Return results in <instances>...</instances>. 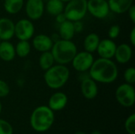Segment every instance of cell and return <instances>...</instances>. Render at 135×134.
I'll return each mask as SVG.
<instances>
[{
    "instance_id": "cell-1",
    "label": "cell",
    "mask_w": 135,
    "mask_h": 134,
    "mask_svg": "<svg viewBox=\"0 0 135 134\" xmlns=\"http://www.w3.org/2000/svg\"><path fill=\"white\" fill-rule=\"evenodd\" d=\"M89 75L97 83L112 84L118 78L119 69L112 59L99 58L94 60Z\"/></svg>"
},
{
    "instance_id": "cell-2",
    "label": "cell",
    "mask_w": 135,
    "mask_h": 134,
    "mask_svg": "<svg viewBox=\"0 0 135 134\" xmlns=\"http://www.w3.org/2000/svg\"><path fill=\"white\" fill-rule=\"evenodd\" d=\"M30 126L38 133L49 130L55 122V114L47 106L41 105L35 108L30 116Z\"/></svg>"
},
{
    "instance_id": "cell-3",
    "label": "cell",
    "mask_w": 135,
    "mask_h": 134,
    "mask_svg": "<svg viewBox=\"0 0 135 134\" xmlns=\"http://www.w3.org/2000/svg\"><path fill=\"white\" fill-rule=\"evenodd\" d=\"M51 52L57 64L67 65L71 62L77 54L78 48L72 40L59 39L54 42Z\"/></svg>"
},
{
    "instance_id": "cell-4",
    "label": "cell",
    "mask_w": 135,
    "mask_h": 134,
    "mask_svg": "<svg viewBox=\"0 0 135 134\" xmlns=\"http://www.w3.org/2000/svg\"><path fill=\"white\" fill-rule=\"evenodd\" d=\"M70 74V70L66 65L56 64L44 71V80L48 88L59 89L67 83Z\"/></svg>"
},
{
    "instance_id": "cell-5",
    "label": "cell",
    "mask_w": 135,
    "mask_h": 134,
    "mask_svg": "<svg viewBox=\"0 0 135 134\" xmlns=\"http://www.w3.org/2000/svg\"><path fill=\"white\" fill-rule=\"evenodd\" d=\"M63 13L72 22L81 21L87 13V0H70L66 2Z\"/></svg>"
},
{
    "instance_id": "cell-6",
    "label": "cell",
    "mask_w": 135,
    "mask_h": 134,
    "mask_svg": "<svg viewBox=\"0 0 135 134\" xmlns=\"http://www.w3.org/2000/svg\"><path fill=\"white\" fill-rule=\"evenodd\" d=\"M115 99L122 107H133L135 103V90L134 85L123 83L119 85L115 90Z\"/></svg>"
},
{
    "instance_id": "cell-7",
    "label": "cell",
    "mask_w": 135,
    "mask_h": 134,
    "mask_svg": "<svg viewBox=\"0 0 135 134\" xmlns=\"http://www.w3.org/2000/svg\"><path fill=\"white\" fill-rule=\"evenodd\" d=\"M35 33V26L32 21L26 18L21 19L15 23L14 36L18 40H29Z\"/></svg>"
},
{
    "instance_id": "cell-8",
    "label": "cell",
    "mask_w": 135,
    "mask_h": 134,
    "mask_svg": "<svg viewBox=\"0 0 135 134\" xmlns=\"http://www.w3.org/2000/svg\"><path fill=\"white\" fill-rule=\"evenodd\" d=\"M94 60L92 53L84 51L77 52L70 63H72L73 68L78 73H85L89 70Z\"/></svg>"
},
{
    "instance_id": "cell-9",
    "label": "cell",
    "mask_w": 135,
    "mask_h": 134,
    "mask_svg": "<svg viewBox=\"0 0 135 134\" xmlns=\"http://www.w3.org/2000/svg\"><path fill=\"white\" fill-rule=\"evenodd\" d=\"M87 12L98 19H104L110 13L107 0H87Z\"/></svg>"
},
{
    "instance_id": "cell-10",
    "label": "cell",
    "mask_w": 135,
    "mask_h": 134,
    "mask_svg": "<svg viewBox=\"0 0 135 134\" xmlns=\"http://www.w3.org/2000/svg\"><path fill=\"white\" fill-rule=\"evenodd\" d=\"M44 0H27L25 4V10L28 19L37 21L40 19L45 11Z\"/></svg>"
},
{
    "instance_id": "cell-11",
    "label": "cell",
    "mask_w": 135,
    "mask_h": 134,
    "mask_svg": "<svg viewBox=\"0 0 135 134\" xmlns=\"http://www.w3.org/2000/svg\"><path fill=\"white\" fill-rule=\"evenodd\" d=\"M116 47L117 45L114 39L110 38L100 39L97 49V52L100 58L112 59L115 55Z\"/></svg>"
},
{
    "instance_id": "cell-12",
    "label": "cell",
    "mask_w": 135,
    "mask_h": 134,
    "mask_svg": "<svg viewBox=\"0 0 135 134\" xmlns=\"http://www.w3.org/2000/svg\"><path fill=\"white\" fill-rule=\"evenodd\" d=\"M81 92L86 100H93L98 95V86L97 82L90 77L84 78L81 82Z\"/></svg>"
},
{
    "instance_id": "cell-13",
    "label": "cell",
    "mask_w": 135,
    "mask_h": 134,
    "mask_svg": "<svg viewBox=\"0 0 135 134\" xmlns=\"http://www.w3.org/2000/svg\"><path fill=\"white\" fill-rule=\"evenodd\" d=\"M68 103L67 96L62 92H56L53 93L48 100V107L55 111H59L63 110Z\"/></svg>"
},
{
    "instance_id": "cell-14",
    "label": "cell",
    "mask_w": 135,
    "mask_h": 134,
    "mask_svg": "<svg viewBox=\"0 0 135 134\" xmlns=\"http://www.w3.org/2000/svg\"><path fill=\"white\" fill-rule=\"evenodd\" d=\"M133 56V50L128 43H121L117 45L114 58L119 64H127L131 61Z\"/></svg>"
},
{
    "instance_id": "cell-15",
    "label": "cell",
    "mask_w": 135,
    "mask_h": 134,
    "mask_svg": "<svg viewBox=\"0 0 135 134\" xmlns=\"http://www.w3.org/2000/svg\"><path fill=\"white\" fill-rule=\"evenodd\" d=\"M53 43L54 42L51 36L45 34H38L32 37V47L40 53L51 51Z\"/></svg>"
},
{
    "instance_id": "cell-16",
    "label": "cell",
    "mask_w": 135,
    "mask_h": 134,
    "mask_svg": "<svg viewBox=\"0 0 135 134\" xmlns=\"http://www.w3.org/2000/svg\"><path fill=\"white\" fill-rule=\"evenodd\" d=\"M15 23L8 17L0 18V39L9 41L14 36Z\"/></svg>"
},
{
    "instance_id": "cell-17",
    "label": "cell",
    "mask_w": 135,
    "mask_h": 134,
    "mask_svg": "<svg viewBox=\"0 0 135 134\" xmlns=\"http://www.w3.org/2000/svg\"><path fill=\"white\" fill-rule=\"evenodd\" d=\"M16 57L15 47L9 41L0 43V59L4 62H11Z\"/></svg>"
},
{
    "instance_id": "cell-18",
    "label": "cell",
    "mask_w": 135,
    "mask_h": 134,
    "mask_svg": "<svg viewBox=\"0 0 135 134\" xmlns=\"http://www.w3.org/2000/svg\"><path fill=\"white\" fill-rule=\"evenodd\" d=\"M134 0H108L110 11L122 14L126 13L133 5Z\"/></svg>"
},
{
    "instance_id": "cell-19",
    "label": "cell",
    "mask_w": 135,
    "mask_h": 134,
    "mask_svg": "<svg viewBox=\"0 0 135 134\" xmlns=\"http://www.w3.org/2000/svg\"><path fill=\"white\" fill-rule=\"evenodd\" d=\"M58 34L60 39H66V40H72V39L75 35L74 23L70 21L66 20L64 22L59 24Z\"/></svg>"
},
{
    "instance_id": "cell-20",
    "label": "cell",
    "mask_w": 135,
    "mask_h": 134,
    "mask_svg": "<svg viewBox=\"0 0 135 134\" xmlns=\"http://www.w3.org/2000/svg\"><path fill=\"white\" fill-rule=\"evenodd\" d=\"M100 41V36L97 33L91 32L85 36L84 42H83V47H84L85 51L93 54L94 52L97 51Z\"/></svg>"
},
{
    "instance_id": "cell-21",
    "label": "cell",
    "mask_w": 135,
    "mask_h": 134,
    "mask_svg": "<svg viewBox=\"0 0 135 134\" xmlns=\"http://www.w3.org/2000/svg\"><path fill=\"white\" fill-rule=\"evenodd\" d=\"M64 6L65 3L61 0H47L44 8L49 15L55 17L58 14L63 13Z\"/></svg>"
},
{
    "instance_id": "cell-22",
    "label": "cell",
    "mask_w": 135,
    "mask_h": 134,
    "mask_svg": "<svg viewBox=\"0 0 135 134\" xmlns=\"http://www.w3.org/2000/svg\"><path fill=\"white\" fill-rule=\"evenodd\" d=\"M25 4L24 0H4L3 7L9 14H17L23 8Z\"/></svg>"
},
{
    "instance_id": "cell-23",
    "label": "cell",
    "mask_w": 135,
    "mask_h": 134,
    "mask_svg": "<svg viewBox=\"0 0 135 134\" xmlns=\"http://www.w3.org/2000/svg\"><path fill=\"white\" fill-rule=\"evenodd\" d=\"M55 63V62L54 57H53L51 51L41 52V54L39 57L38 64H39L40 68L42 70H44V71L47 70L52 66H54Z\"/></svg>"
},
{
    "instance_id": "cell-24",
    "label": "cell",
    "mask_w": 135,
    "mask_h": 134,
    "mask_svg": "<svg viewBox=\"0 0 135 134\" xmlns=\"http://www.w3.org/2000/svg\"><path fill=\"white\" fill-rule=\"evenodd\" d=\"M14 47L16 56L20 58H25L31 52V44L28 40H19Z\"/></svg>"
},
{
    "instance_id": "cell-25",
    "label": "cell",
    "mask_w": 135,
    "mask_h": 134,
    "mask_svg": "<svg viewBox=\"0 0 135 134\" xmlns=\"http://www.w3.org/2000/svg\"><path fill=\"white\" fill-rule=\"evenodd\" d=\"M124 127L128 134H135V114L127 117L124 123Z\"/></svg>"
},
{
    "instance_id": "cell-26",
    "label": "cell",
    "mask_w": 135,
    "mask_h": 134,
    "mask_svg": "<svg viewBox=\"0 0 135 134\" xmlns=\"http://www.w3.org/2000/svg\"><path fill=\"white\" fill-rule=\"evenodd\" d=\"M123 77L125 82L130 85H134L135 83V69L134 67L131 66L126 69L123 73Z\"/></svg>"
},
{
    "instance_id": "cell-27",
    "label": "cell",
    "mask_w": 135,
    "mask_h": 134,
    "mask_svg": "<svg viewBox=\"0 0 135 134\" xmlns=\"http://www.w3.org/2000/svg\"><path fill=\"white\" fill-rule=\"evenodd\" d=\"M13 129L11 124L4 120L0 118V134H13Z\"/></svg>"
},
{
    "instance_id": "cell-28",
    "label": "cell",
    "mask_w": 135,
    "mask_h": 134,
    "mask_svg": "<svg viewBox=\"0 0 135 134\" xmlns=\"http://www.w3.org/2000/svg\"><path fill=\"white\" fill-rule=\"evenodd\" d=\"M120 26L119 24H113L110 27L108 35V38L112 39H115L116 38H118V36L120 34Z\"/></svg>"
},
{
    "instance_id": "cell-29",
    "label": "cell",
    "mask_w": 135,
    "mask_h": 134,
    "mask_svg": "<svg viewBox=\"0 0 135 134\" xmlns=\"http://www.w3.org/2000/svg\"><path fill=\"white\" fill-rule=\"evenodd\" d=\"M9 93V87L8 84L5 81L0 79V98L6 97Z\"/></svg>"
},
{
    "instance_id": "cell-30",
    "label": "cell",
    "mask_w": 135,
    "mask_h": 134,
    "mask_svg": "<svg viewBox=\"0 0 135 134\" xmlns=\"http://www.w3.org/2000/svg\"><path fill=\"white\" fill-rule=\"evenodd\" d=\"M73 23H74V28L75 33H80L83 31L84 25H83V23L81 22V21H74Z\"/></svg>"
},
{
    "instance_id": "cell-31",
    "label": "cell",
    "mask_w": 135,
    "mask_h": 134,
    "mask_svg": "<svg viewBox=\"0 0 135 134\" xmlns=\"http://www.w3.org/2000/svg\"><path fill=\"white\" fill-rule=\"evenodd\" d=\"M128 13L129 18L131 20V21L134 24L135 23V6L133 4L127 11Z\"/></svg>"
},
{
    "instance_id": "cell-32",
    "label": "cell",
    "mask_w": 135,
    "mask_h": 134,
    "mask_svg": "<svg viewBox=\"0 0 135 134\" xmlns=\"http://www.w3.org/2000/svg\"><path fill=\"white\" fill-rule=\"evenodd\" d=\"M129 39H130V43H131V45L132 46H135V28L134 27L131 32H130V35H129Z\"/></svg>"
},
{
    "instance_id": "cell-33",
    "label": "cell",
    "mask_w": 135,
    "mask_h": 134,
    "mask_svg": "<svg viewBox=\"0 0 135 134\" xmlns=\"http://www.w3.org/2000/svg\"><path fill=\"white\" fill-rule=\"evenodd\" d=\"M55 20H56V22L59 23V24H61L62 22H64L65 21H66V18L64 15L63 13H61L59 14H58L57 16H55Z\"/></svg>"
},
{
    "instance_id": "cell-34",
    "label": "cell",
    "mask_w": 135,
    "mask_h": 134,
    "mask_svg": "<svg viewBox=\"0 0 135 134\" xmlns=\"http://www.w3.org/2000/svg\"><path fill=\"white\" fill-rule=\"evenodd\" d=\"M90 134H102V133L99 130H93Z\"/></svg>"
},
{
    "instance_id": "cell-35",
    "label": "cell",
    "mask_w": 135,
    "mask_h": 134,
    "mask_svg": "<svg viewBox=\"0 0 135 134\" xmlns=\"http://www.w3.org/2000/svg\"><path fill=\"white\" fill-rule=\"evenodd\" d=\"M74 134H88L85 132H82V131H78V132H76Z\"/></svg>"
},
{
    "instance_id": "cell-36",
    "label": "cell",
    "mask_w": 135,
    "mask_h": 134,
    "mask_svg": "<svg viewBox=\"0 0 135 134\" xmlns=\"http://www.w3.org/2000/svg\"><path fill=\"white\" fill-rule=\"evenodd\" d=\"M2 103H1V102H0V115H1V113H2Z\"/></svg>"
},
{
    "instance_id": "cell-37",
    "label": "cell",
    "mask_w": 135,
    "mask_h": 134,
    "mask_svg": "<svg viewBox=\"0 0 135 134\" xmlns=\"http://www.w3.org/2000/svg\"><path fill=\"white\" fill-rule=\"evenodd\" d=\"M61 1H62L64 3H66V2H69L70 0H61Z\"/></svg>"
},
{
    "instance_id": "cell-38",
    "label": "cell",
    "mask_w": 135,
    "mask_h": 134,
    "mask_svg": "<svg viewBox=\"0 0 135 134\" xmlns=\"http://www.w3.org/2000/svg\"><path fill=\"white\" fill-rule=\"evenodd\" d=\"M1 42H2V40H1V39H0V43H1Z\"/></svg>"
}]
</instances>
